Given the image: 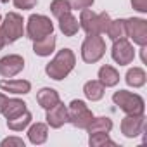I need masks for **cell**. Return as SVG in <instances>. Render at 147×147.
<instances>
[{
	"label": "cell",
	"mask_w": 147,
	"mask_h": 147,
	"mask_svg": "<svg viewBox=\"0 0 147 147\" xmlns=\"http://www.w3.org/2000/svg\"><path fill=\"white\" fill-rule=\"evenodd\" d=\"M99 82L104 87H116L118 82H119V73H118V69H114L113 66L104 64L99 69Z\"/></svg>",
	"instance_id": "obj_19"
},
{
	"label": "cell",
	"mask_w": 147,
	"mask_h": 147,
	"mask_svg": "<svg viewBox=\"0 0 147 147\" xmlns=\"http://www.w3.org/2000/svg\"><path fill=\"white\" fill-rule=\"evenodd\" d=\"M106 54V42L100 35H87L82 43V59L87 64H94L100 61Z\"/></svg>",
	"instance_id": "obj_5"
},
{
	"label": "cell",
	"mask_w": 147,
	"mask_h": 147,
	"mask_svg": "<svg viewBox=\"0 0 147 147\" xmlns=\"http://www.w3.org/2000/svg\"><path fill=\"white\" fill-rule=\"evenodd\" d=\"M54 33V24L47 16L42 14H31L26 24V36L30 40H40L43 36H49Z\"/></svg>",
	"instance_id": "obj_6"
},
{
	"label": "cell",
	"mask_w": 147,
	"mask_h": 147,
	"mask_svg": "<svg viewBox=\"0 0 147 147\" xmlns=\"http://www.w3.org/2000/svg\"><path fill=\"white\" fill-rule=\"evenodd\" d=\"M2 2H4V4H7V2H9V0H2Z\"/></svg>",
	"instance_id": "obj_33"
},
{
	"label": "cell",
	"mask_w": 147,
	"mask_h": 147,
	"mask_svg": "<svg viewBox=\"0 0 147 147\" xmlns=\"http://www.w3.org/2000/svg\"><path fill=\"white\" fill-rule=\"evenodd\" d=\"M75 64H76V57H75V52L71 49H62L55 54V57L45 66V73L52 78V80H64L69 73L75 69Z\"/></svg>",
	"instance_id": "obj_1"
},
{
	"label": "cell",
	"mask_w": 147,
	"mask_h": 147,
	"mask_svg": "<svg viewBox=\"0 0 147 147\" xmlns=\"http://www.w3.org/2000/svg\"><path fill=\"white\" fill-rule=\"evenodd\" d=\"M113 102L126 114H144L145 102L138 94L128 92V90H118L113 95Z\"/></svg>",
	"instance_id": "obj_3"
},
{
	"label": "cell",
	"mask_w": 147,
	"mask_h": 147,
	"mask_svg": "<svg viewBox=\"0 0 147 147\" xmlns=\"http://www.w3.org/2000/svg\"><path fill=\"white\" fill-rule=\"evenodd\" d=\"M59 30L61 33H64V36H75L80 30V23L71 12H66L59 18Z\"/></svg>",
	"instance_id": "obj_14"
},
{
	"label": "cell",
	"mask_w": 147,
	"mask_h": 147,
	"mask_svg": "<svg viewBox=\"0 0 147 147\" xmlns=\"http://www.w3.org/2000/svg\"><path fill=\"white\" fill-rule=\"evenodd\" d=\"M54 50H55V36H54V33L49 35V36H43L40 40H35V43H33V52L36 55H40V57H47Z\"/></svg>",
	"instance_id": "obj_15"
},
{
	"label": "cell",
	"mask_w": 147,
	"mask_h": 147,
	"mask_svg": "<svg viewBox=\"0 0 147 147\" xmlns=\"http://www.w3.org/2000/svg\"><path fill=\"white\" fill-rule=\"evenodd\" d=\"M88 144L92 147H102V145H116L111 138L109 133H92L88 135Z\"/></svg>",
	"instance_id": "obj_26"
},
{
	"label": "cell",
	"mask_w": 147,
	"mask_h": 147,
	"mask_svg": "<svg viewBox=\"0 0 147 147\" xmlns=\"http://www.w3.org/2000/svg\"><path fill=\"white\" fill-rule=\"evenodd\" d=\"M31 119H33V116H31V113L26 109L23 114H19V116H16V118H12V119H7V126H9V130H12V131H23L24 128H28V125L31 123Z\"/></svg>",
	"instance_id": "obj_24"
},
{
	"label": "cell",
	"mask_w": 147,
	"mask_h": 147,
	"mask_svg": "<svg viewBox=\"0 0 147 147\" xmlns=\"http://www.w3.org/2000/svg\"><path fill=\"white\" fill-rule=\"evenodd\" d=\"M0 24H2V16H0Z\"/></svg>",
	"instance_id": "obj_34"
},
{
	"label": "cell",
	"mask_w": 147,
	"mask_h": 147,
	"mask_svg": "<svg viewBox=\"0 0 147 147\" xmlns=\"http://www.w3.org/2000/svg\"><path fill=\"white\" fill-rule=\"evenodd\" d=\"M145 128V116L144 114H126L121 121V133L126 138L138 137Z\"/></svg>",
	"instance_id": "obj_10"
},
{
	"label": "cell",
	"mask_w": 147,
	"mask_h": 147,
	"mask_svg": "<svg viewBox=\"0 0 147 147\" xmlns=\"http://www.w3.org/2000/svg\"><path fill=\"white\" fill-rule=\"evenodd\" d=\"M94 2H95V0H67L71 11H73V9H76V11H78V9H80V11L88 9V7L94 5Z\"/></svg>",
	"instance_id": "obj_27"
},
{
	"label": "cell",
	"mask_w": 147,
	"mask_h": 147,
	"mask_svg": "<svg viewBox=\"0 0 147 147\" xmlns=\"http://www.w3.org/2000/svg\"><path fill=\"white\" fill-rule=\"evenodd\" d=\"M126 38H131L138 47L147 45V21L142 18L126 19Z\"/></svg>",
	"instance_id": "obj_8"
},
{
	"label": "cell",
	"mask_w": 147,
	"mask_h": 147,
	"mask_svg": "<svg viewBox=\"0 0 147 147\" xmlns=\"http://www.w3.org/2000/svg\"><path fill=\"white\" fill-rule=\"evenodd\" d=\"M92 119H94V114H92V111L88 109V106L83 100H78L76 99V100H73L67 106V121L73 126L85 130L90 125Z\"/></svg>",
	"instance_id": "obj_7"
},
{
	"label": "cell",
	"mask_w": 147,
	"mask_h": 147,
	"mask_svg": "<svg viewBox=\"0 0 147 147\" xmlns=\"http://www.w3.org/2000/svg\"><path fill=\"white\" fill-rule=\"evenodd\" d=\"M50 12L54 18H61L64 16L66 12H71V7L67 4V0H52V4H50Z\"/></svg>",
	"instance_id": "obj_25"
},
{
	"label": "cell",
	"mask_w": 147,
	"mask_h": 147,
	"mask_svg": "<svg viewBox=\"0 0 147 147\" xmlns=\"http://www.w3.org/2000/svg\"><path fill=\"white\" fill-rule=\"evenodd\" d=\"M16 9H23V11H30L36 5V0H12Z\"/></svg>",
	"instance_id": "obj_29"
},
{
	"label": "cell",
	"mask_w": 147,
	"mask_h": 147,
	"mask_svg": "<svg viewBox=\"0 0 147 147\" xmlns=\"http://www.w3.org/2000/svg\"><path fill=\"white\" fill-rule=\"evenodd\" d=\"M0 33H2L5 43L18 42L24 35V21H23V16H19L18 12H9L4 18L2 24H0Z\"/></svg>",
	"instance_id": "obj_4"
},
{
	"label": "cell",
	"mask_w": 147,
	"mask_h": 147,
	"mask_svg": "<svg viewBox=\"0 0 147 147\" xmlns=\"http://www.w3.org/2000/svg\"><path fill=\"white\" fill-rule=\"evenodd\" d=\"M28 138L33 145H42L49 138V128L45 123H35L28 130Z\"/></svg>",
	"instance_id": "obj_17"
},
{
	"label": "cell",
	"mask_w": 147,
	"mask_h": 147,
	"mask_svg": "<svg viewBox=\"0 0 147 147\" xmlns=\"http://www.w3.org/2000/svg\"><path fill=\"white\" fill-rule=\"evenodd\" d=\"M111 23V18L107 12L95 14L90 9H83L80 14V28L85 30L87 35H102L107 31V26Z\"/></svg>",
	"instance_id": "obj_2"
},
{
	"label": "cell",
	"mask_w": 147,
	"mask_h": 147,
	"mask_svg": "<svg viewBox=\"0 0 147 147\" xmlns=\"http://www.w3.org/2000/svg\"><path fill=\"white\" fill-rule=\"evenodd\" d=\"M107 36L114 42V40H121V38H126V19H116V21H111L109 26H107Z\"/></svg>",
	"instance_id": "obj_23"
},
{
	"label": "cell",
	"mask_w": 147,
	"mask_h": 147,
	"mask_svg": "<svg viewBox=\"0 0 147 147\" xmlns=\"http://www.w3.org/2000/svg\"><path fill=\"white\" fill-rule=\"evenodd\" d=\"M85 130L88 131V135H92V133H109L113 130V119L107 118V116L94 118Z\"/></svg>",
	"instance_id": "obj_21"
},
{
	"label": "cell",
	"mask_w": 147,
	"mask_h": 147,
	"mask_svg": "<svg viewBox=\"0 0 147 147\" xmlns=\"http://www.w3.org/2000/svg\"><path fill=\"white\" fill-rule=\"evenodd\" d=\"M24 69V59L18 54H9L0 59V75L4 78H12Z\"/></svg>",
	"instance_id": "obj_11"
},
{
	"label": "cell",
	"mask_w": 147,
	"mask_h": 147,
	"mask_svg": "<svg viewBox=\"0 0 147 147\" xmlns=\"http://www.w3.org/2000/svg\"><path fill=\"white\" fill-rule=\"evenodd\" d=\"M125 80H126V83H128L130 87H133V88H140V87L145 85V82H147V75H145V71H144L142 67H131V69H128Z\"/></svg>",
	"instance_id": "obj_22"
},
{
	"label": "cell",
	"mask_w": 147,
	"mask_h": 147,
	"mask_svg": "<svg viewBox=\"0 0 147 147\" xmlns=\"http://www.w3.org/2000/svg\"><path fill=\"white\" fill-rule=\"evenodd\" d=\"M5 45H7V43H5V40H4V36H2V33H0V50H2Z\"/></svg>",
	"instance_id": "obj_32"
},
{
	"label": "cell",
	"mask_w": 147,
	"mask_h": 147,
	"mask_svg": "<svg viewBox=\"0 0 147 147\" xmlns=\"http://www.w3.org/2000/svg\"><path fill=\"white\" fill-rule=\"evenodd\" d=\"M0 88L16 95H24L31 92V83L26 80H0Z\"/></svg>",
	"instance_id": "obj_13"
},
{
	"label": "cell",
	"mask_w": 147,
	"mask_h": 147,
	"mask_svg": "<svg viewBox=\"0 0 147 147\" xmlns=\"http://www.w3.org/2000/svg\"><path fill=\"white\" fill-rule=\"evenodd\" d=\"M5 100H7V97H5L4 94H0V113H2V107H4V104H5Z\"/></svg>",
	"instance_id": "obj_31"
},
{
	"label": "cell",
	"mask_w": 147,
	"mask_h": 147,
	"mask_svg": "<svg viewBox=\"0 0 147 147\" xmlns=\"http://www.w3.org/2000/svg\"><path fill=\"white\" fill-rule=\"evenodd\" d=\"M111 55L116 61V64L126 66V64H131L133 62L135 50H133V45L126 38H121V40H114L113 49H111Z\"/></svg>",
	"instance_id": "obj_9"
},
{
	"label": "cell",
	"mask_w": 147,
	"mask_h": 147,
	"mask_svg": "<svg viewBox=\"0 0 147 147\" xmlns=\"http://www.w3.org/2000/svg\"><path fill=\"white\" fill-rule=\"evenodd\" d=\"M130 2H131V7L135 11H138L142 14L147 12V0H130Z\"/></svg>",
	"instance_id": "obj_30"
},
{
	"label": "cell",
	"mask_w": 147,
	"mask_h": 147,
	"mask_svg": "<svg viewBox=\"0 0 147 147\" xmlns=\"http://www.w3.org/2000/svg\"><path fill=\"white\" fill-rule=\"evenodd\" d=\"M104 92H106V87L99 82V80H90L83 85V94L88 100L92 102H97L104 97Z\"/></svg>",
	"instance_id": "obj_18"
},
{
	"label": "cell",
	"mask_w": 147,
	"mask_h": 147,
	"mask_svg": "<svg viewBox=\"0 0 147 147\" xmlns=\"http://www.w3.org/2000/svg\"><path fill=\"white\" fill-rule=\"evenodd\" d=\"M2 147H24V140L19 137H7L0 142Z\"/></svg>",
	"instance_id": "obj_28"
},
{
	"label": "cell",
	"mask_w": 147,
	"mask_h": 147,
	"mask_svg": "<svg viewBox=\"0 0 147 147\" xmlns=\"http://www.w3.org/2000/svg\"><path fill=\"white\" fill-rule=\"evenodd\" d=\"M47 111V116H45V119H47V125L50 126V128H61L66 121H67V107L59 100L55 106H52V107H49V109H45Z\"/></svg>",
	"instance_id": "obj_12"
},
{
	"label": "cell",
	"mask_w": 147,
	"mask_h": 147,
	"mask_svg": "<svg viewBox=\"0 0 147 147\" xmlns=\"http://www.w3.org/2000/svg\"><path fill=\"white\" fill-rule=\"evenodd\" d=\"M26 102L21 100V99H7L4 107H2V114L5 116V119H12L19 114H23L26 111Z\"/></svg>",
	"instance_id": "obj_16"
},
{
	"label": "cell",
	"mask_w": 147,
	"mask_h": 147,
	"mask_svg": "<svg viewBox=\"0 0 147 147\" xmlns=\"http://www.w3.org/2000/svg\"><path fill=\"white\" fill-rule=\"evenodd\" d=\"M59 100H61V99H59V94H57V90H54V88H49V87L42 88V90L36 94V102H38V104H40L43 109H49V107L55 106Z\"/></svg>",
	"instance_id": "obj_20"
}]
</instances>
